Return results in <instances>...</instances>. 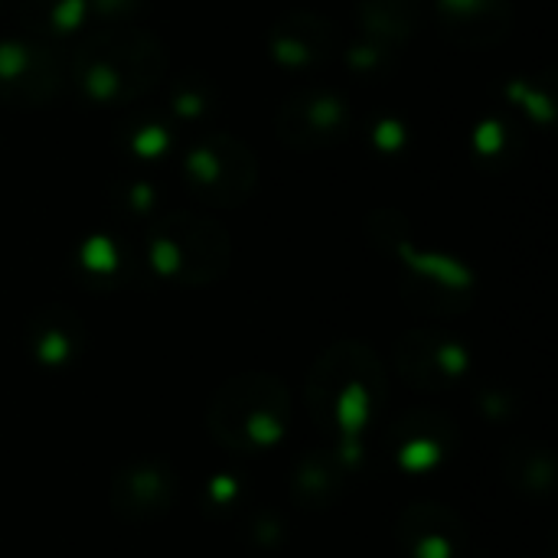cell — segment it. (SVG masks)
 Wrapping results in <instances>:
<instances>
[{
  "mask_svg": "<svg viewBox=\"0 0 558 558\" xmlns=\"http://www.w3.org/2000/svg\"><path fill=\"white\" fill-rule=\"evenodd\" d=\"M386 399V379L379 363L363 347H340L327 353L311 383H307V405L317 428L330 432L340 448L337 454L347 461L360 454V435L376 418ZM350 464V461H347Z\"/></svg>",
  "mask_w": 558,
  "mask_h": 558,
  "instance_id": "6da1fadb",
  "label": "cell"
},
{
  "mask_svg": "<svg viewBox=\"0 0 558 558\" xmlns=\"http://www.w3.org/2000/svg\"><path fill=\"white\" fill-rule=\"evenodd\" d=\"M399 539L412 558H461L468 533L464 523L441 507H412L399 520Z\"/></svg>",
  "mask_w": 558,
  "mask_h": 558,
  "instance_id": "5b68a950",
  "label": "cell"
},
{
  "mask_svg": "<svg viewBox=\"0 0 558 558\" xmlns=\"http://www.w3.org/2000/svg\"><path fill=\"white\" fill-rule=\"evenodd\" d=\"M513 464H523L526 474L513 477L517 487L530 490V494H546L553 490V481H556V464H553V454L546 448H536V445H523V448H513L510 458Z\"/></svg>",
  "mask_w": 558,
  "mask_h": 558,
  "instance_id": "ba28073f",
  "label": "cell"
},
{
  "mask_svg": "<svg viewBox=\"0 0 558 558\" xmlns=\"http://www.w3.org/2000/svg\"><path fill=\"white\" fill-rule=\"evenodd\" d=\"M343 474H347V461L337 451L304 454V461L294 468V497L311 510L330 507L343 494Z\"/></svg>",
  "mask_w": 558,
  "mask_h": 558,
  "instance_id": "8992f818",
  "label": "cell"
},
{
  "mask_svg": "<svg viewBox=\"0 0 558 558\" xmlns=\"http://www.w3.org/2000/svg\"><path fill=\"white\" fill-rule=\"evenodd\" d=\"M468 360L458 347L441 343V347H428V350H409L405 353V373L412 376V383L425 386V389H441L448 383H454L464 373Z\"/></svg>",
  "mask_w": 558,
  "mask_h": 558,
  "instance_id": "52a82bcc",
  "label": "cell"
},
{
  "mask_svg": "<svg viewBox=\"0 0 558 558\" xmlns=\"http://www.w3.org/2000/svg\"><path fill=\"white\" fill-rule=\"evenodd\" d=\"M291 422V399L278 379L239 376L209 405V432L232 451L258 454L275 448Z\"/></svg>",
  "mask_w": 558,
  "mask_h": 558,
  "instance_id": "7a4b0ae2",
  "label": "cell"
},
{
  "mask_svg": "<svg viewBox=\"0 0 558 558\" xmlns=\"http://www.w3.org/2000/svg\"><path fill=\"white\" fill-rule=\"evenodd\" d=\"M75 350V337L62 327V330H39L36 340V356L43 363H65Z\"/></svg>",
  "mask_w": 558,
  "mask_h": 558,
  "instance_id": "9c48e42d",
  "label": "cell"
},
{
  "mask_svg": "<svg viewBox=\"0 0 558 558\" xmlns=\"http://www.w3.org/2000/svg\"><path fill=\"white\" fill-rule=\"evenodd\" d=\"M173 494H177V481L173 471L163 461L144 458V461H131L114 474L111 484V507L121 520L131 523H144V520H157L173 507Z\"/></svg>",
  "mask_w": 558,
  "mask_h": 558,
  "instance_id": "3957f363",
  "label": "cell"
},
{
  "mask_svg": "<svg viewBox=\"0 0 558 558\" xmlns=\"http://www.w3.org/2000/svg\"><path fill=\"white\" fill-rule=\"evenodd\" d=\"M454 432L458 428L438 412H412L392 432V454L405 471H428L451 454L458 441Z\"/></svg>",
  "mask_w": 558,
  "mask_h": 558,
  "instance_id": "277c9868",
  "label": "cell"
}]
</instances>
